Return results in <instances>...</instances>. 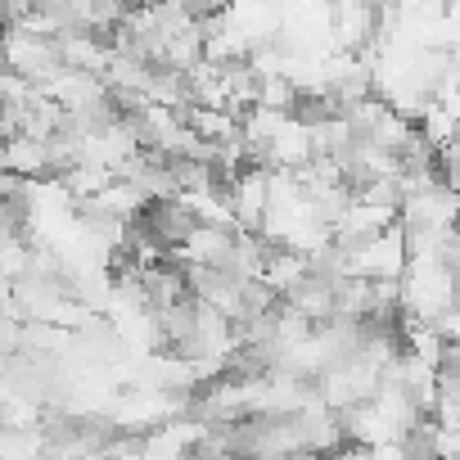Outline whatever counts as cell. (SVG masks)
<instances>
[{
	"mask_svg": "<svg viewBox=\"0 0 460 460\" xmlns=\"http://www.w3.org/2000/svg\"><path fill=\"white\" fill-rule=\"evenodd\" d=\"M343 258H348V276H357V280H402V271L411 262V244H406L402 221L379 230L370 240H361V244H348Z\"/></svg>",
	"mask_w": 460,
	"mask_h": 460,
	"instance_id": "obj_1",
	"label": "cell"
}]
</instances>
